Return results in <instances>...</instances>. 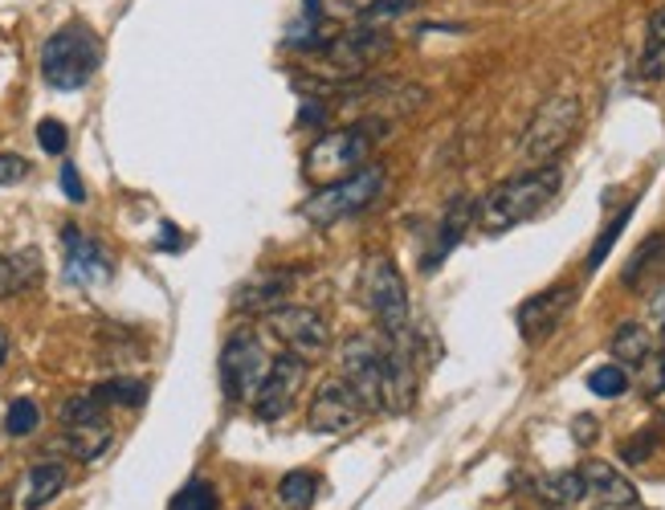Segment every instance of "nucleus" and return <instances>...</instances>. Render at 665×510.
<instances>
[{"mask_svg":"<svg viewBox=\"0 0 665 510\" xmlns=\"http://www.w3.org/2000/svg\"><path fill=\"white\" fill-rule=\"evenodd\" d=\"M413 352H404L396 343H380L371 335H356L343 347V380L356 388L359 401L371 413H404L413 404Z\"/></svg>","mask_w":665,"mask_h":510,"instance_id":"nucleus-1","label":"nucleus"},{"mask_svg":"<svg viewBox=\"0 0 665 510\" xmlns=\"http://www.w3.org/2000/svg\"><path fill=\"white\" fill-rule=\"evenodd\" d=\"M559 192V171L551 164H543L535 171H523L507 185H498L486 192V201L478 204V225L486 233H507L523 221L539 217Z\"/></svg>","mask_w":665,"mask_h":510,"instance_id":"nucleus-2","label":"nucleus"},{"mask_svg":"<svg viewBox=\"0 0 665 510\" xmlns=\"http://www.w3.org/2000/svg\"><path fill=\"white\" fill-rule=\"evenodd\" d=\"M376 131H384L380 119H364V123L340 127V131H326L314 140V147L307 152V180L314 185H335L347 180L352 171L368 168V155L376 147Z\"/></svg>","mask_w":665,"mask_h":510,"instance_id":"nucleus-3","label":"nucleus"},{"mask_svg":"<svg viewBox=\"0 0 665 510\" xmlns=\"http://www.w3.org/2000/svg\"><path fill=\"white\" fill-rule=\"evenodd\" d=\"M103 62V49L86 25H66L41 46V78L54 91H82Z\"/></svg>","mask_w":665,"mask_h":510,"instance_id":"nucleus-4","label":"nucleus"},{"mask_svg":"<svg viewBox=\"0 0 665 510\" xmlns=\"http://www.w3.org/2000/svg\"><path fill=\"white\" fill-rule=\"evenodd\" d=\"M364 303L384 327V340L413 352V331H408V290H404L401 270L388 258H368L364 265Z\"/></svg>","mask_w":665,"mask_h":510,"instance_id":"nucleus-5","label":"nucleus"},{"mask_svg":"<svg viewBox=\"0 0 665 510\" xmlns=\"http://www.w3.org/2000/svg\"><path fill=\"white\" fill-rule=\"evenodd\" d=\"M380 192H384V168H380V164H368V168L352 171L347 180L323 185L310 201H302L298 213H302L314 229H326V225H335V221L364 213Z\"/></svg>","mask_w":665,"mask_h":510,"instance_id":"nucleus-6","label":"nucleus"},{"mask_svg":"<svg viewBox=\"0 0 665 510\" xmlns=\"http://www.w3.org/2000/svg\"><path fill=\"white\" fill-rule=\"evenodd\" d=\"M575 127H580V98L572 94H556L547 98L535 119L526 123V135H523V155L531 164H551L568 143H572Z\"/></svg>","mask_w":665,"mask_h":510,"instance_id":"nucleus-7","label":"nucleus"},{"mask_svg":"<svg viewBox=\"0 0 665 510\" xmlns=\"http://www.w3.org/2000/svg\"><path fill=\"white\" fill-rule=\"evenodd\" d=\"M388 49H392V37L380 29H352V33H331L326 37V46L319 49V58H323V70L335 82H356V78L368 74V66L376 58H384Z\"/></svg>","mask_w":665,"mask_h":510,"instance_id":"nucleus-8","label":"nucleus"},{"mask_svg":"<svg viewBox=\"0 0 665 510\" xmlns=\"http://www.w3.org/2000/svg\"><path fill=\"white\" fill-rule=\"evenodd\" d=\"M274 359L265 356L262 340L253 331H237L229 335L225 352H221V388L229 401H253V392L262 388L265 371Z\"/></svg>","mask_w":665,"mask_h":510,"instance_id":"nucleus-9","label":"nucleus"},{"mask_svg":"<svg viewBox=\"0 0 665 510\" xmlns=\"http://www.w3.org/2000/svg\"><path fill=\"white\" fill-rule=\"evenodd\" d=\"M368 413L371 408L359 401V392L347 384V380H326V384L314 392V401H310L307 420L314 434H347V429H356Z\"/></svg>","mask_w":665,"mask_h":510,"instance_id":"nucleus-10","label":"nucleus"},{"mask_svg":"<svg viewBox=\"0 0 665 510\" xmlns=\"http://www.w3.org/2000/svg\"><path fill=\"white\" fill-rule=\"evenodd\" d=\"M302 380H307V359L295 356V352L278 356L270 364V371H265L262 388L253 392V413L262 420H282L290 413V404H295Z\"/></svg>","mask_w":665,"mask_h":510,"instance_id":"nucleus-11","label":"nucleus"},{"mask_svg":"<svg viewBox=\"0 0 665 510\" xmlns=\"http://www.w3.org/2000/svg\"><path fill=\"white\" fill-rule=\"evenodd\" d=\"M270 331L278 335L295 356L302 359H314L326 352V343H331V331H326V319L319 310L310 307H278L270 310Z\"/></svg>","mask_w":665,"mask_h":510,"instance_id":"nucleus-12","label":"nucleus"},{"mask_svg":"<svg viewBox=\"0 0 665 510\" xmlns=\"http://www.w3.org/2000/svg\"><path fill=\"white\" fill-rule=\"evenodd\" d=\"M572 303H575L572 286H551V290L543 294H531L523 307H519V331H523V340L531 343L547 340V335L563 323V315L572 310Z\"/></svg>","mask_w":665,"mask_h":510,"instance_id":"nucleus-13","label":"nucleus"},{"mask_svg":"<svg viewBox=\"0 0 665 510\" xmlns=\"http://www.w3.org/2000/svg\"><path fill=\"white\" fill-rule=\"evenodd\" d=\"M62 241H66V274H70V282H103V278H110L107 249L98 246V241H91L86 233H78V225H66Z\"/></svg>","mask_w":665,"mask_h":510,"instance_id":"nucleus-14","label":"nucleus"},{"mask_svg":"<svg viewBox=\"0 0 665 510\" xmlns=\"http://www.w3.org/2000/svg\"><path fill=\"white\" fill-rule=\"evenodd\" d=\"M478 217V204L470 201V197H453V204L446 209V217H441V225H437V241L434 249L425 253V274H434L437 265L446 262V253L458 241L465 237V229H470V221Z\"/></svg>","mask_w":665,"mask_h":510,"instance_id":"nucleus-15","label":"nucleus"},{"mask_svg":"<svg viewBox=\"0 0 665 510\" xmlns=\"http://www.w3.org/2000/svg\"><path fill=\"white\" fill-rule=\"evenodd\" d=\"M584 482H589V495L596 498V502H604V507H617V510H629L637 507V490L633 482L620 474L617 465L608 462H584Z\"/></svg>","mask_w":665,"mask_h":510,"instance_id":"nucleus-16","label":"nucleus"},{"mask_svg":"<svg viewBox=\"0 0 665 510\" xmlns=\"http://www.w3.org/2000/svg\"><path fill=\"white\" fill-rule=\"evenodd\" d=\"M657 278H665V233L645 237V241L633 249V258L625 262V270H620V282H625L629 290H645V286H653Z\"/></svg>","mask_w":665,"mask_h":510,"instance_id":"nucleus-17","label":"nucleus"},{"mask_svg":"<svg viewBox=\"0 0 665 510\" xmlns=\"http://www.w3.org/2000/svg\"><path fill=\"white\" fill-rule=\"evenodd\" d=\"M290 290V274H258V278H249L237 298H233V307L237 310H249V315H270V310L282 307V298Z\"/></svg>","mask_w":665,"mask_h":510,"instance_id":"nucleus-18","label":"nucleus"},{"mask_svg":"<svg viewBox=\"0 0 665 510\" xmlns=\"http://www.w3.org/2000/svg\"><path fill=\"white\" fill-rule=\"evenodd\" d=\"M637 74L645 82H662L665 78V9H653L650 25H645V46H641Z\"/></svg>","mask_w":665,"mask_h":510,"instance_id":"nucleus-19","label":"nucleus"},{"mask_svg":"<svg viewBox=\"0 0 665 510\" xmlns=\"http://www.w3.org/2000/svg\"><path fill=\"white\" fill-rule=\"evenodd\" d=\"M66 486V470L58 462H41L29 470V482H25V510H41L46 502L62 495Z\"/></svg>","mask_w":665,"mask_h":510,"instance_id":"nucleus-20","label":"nucleus"},{"mask_svg":"<svg viewBox=\"0 0 665 510\" xmlns=\"http://www.w3.org/2000/svg\"><path fill=\"white\" fill-rule=\"evenodd\" d=\"M66 446L74 449V458H82V462H94V458H103V449L110 446L107 417L91 420V425H66Z\"/></svg>","mask_w":665,"mask_h":510,"instance_id":"nucleus-21","label":"nucleus"},{"mask_svg":"<svg viewBox=\"0 0 665 510\" xmlns=\"http://www.w3.org/2000/svg\"><path fill=\"white\" fill-rule=\"evenodd\" d=\"M608 347H613V356H617L620 364H633V368H641V364L650 359V352H653V340H650V331H645L641 323H620Z\"/></svg>","mask_w":665,"mask_h":510,"instance_id":"nucleus-22","label":"nucleus"},{"mask_svg":"<svg viewBox=\"0 0 665 510\" xmlns=\"http://www.w3.org/2000/svg\"><path fill=\"white\" fill-rule=\"evenodd\" d=\"M37 282V253H21V258H0V298L25 290Z\"/></svg>","mask_w":665,"mask_h":510,"instance_id":"nucleus-23","label":"nucleus"},{"mask_svg":"<svg viewBox=\"0 0 665 510\" xmlns=\"http://www.w3.org/2000/svg\"><path fill=\"white\" fill-rule=\"evenodd\" d=\"M543 498L556 502V507H575V502L589 498V482H584L580 470H568V474H556V478L543 482Z\"/></svg>","mask_w":665,"mask_h":510,"instance_id":"nucleus-24","label":"nucleus"},{"mask_svg":"<svg viewBox=\"0 0 665 510\" xmlns=\"http://www.w3.org/2000/svg\"><path fill=\"white\" fill-rule=\"evenodd\" d=\"M314 495H319V478L307 474V470H295V474H286V478L278 482L282 507H290V510L314 507Z\"/></svg>","mask_w":665,"mask_h":510,"instance_id":"nucleus-25","label":"nucleus"},{"mask_svg":"<svg viewBox=\"0 0 665 510\" xmlns=\"http://www.w3.org/2000/svg\"><path fill=\"white\" fill-rule=\"evenodd\" d=\"M94 392H98L103 404H127V408H140V404L147 401V384H143V380H127V376L107 380V384H98Z\"/></svg>","mask_w":665,"mask_h":510,"instance_id":"nucleus-26","label":"nucleus"},{"mask_svg":"<svg viewBox=\"0 0 665 510\" xmlns=\"http://www.w3.org/2000/svg\"><path fill=\"white\" fill-rule=\"evenodd\" d=\"M589 388L596 396H604V401H617V396L629 392V376H625L620 364H601V368L589 371Z\"/></svg>","mask_w":665,"mask_h":510,"instance_id":"nucleus-27","label":"nucleus"},{"mask_svg":"<svg viewBox=\"0 0 665 510\" xmlns=\"http://www.w3.org/2000/svg\"><path fill=\"white\" fill-rule=\"evenodd\" d=\"M107 417V404L98 401V392H78L62 404V425H91Z\"/></svg>","mask_w":665,"mask_h":510,"instance_id":"nucleus-28","label":"nucleus"},{"mask_svg":"<svg viewBox=\"0 0 665 510\" xmlns=\"http://www.w3.org/2000/svg\"><path fill=\"white\" fill-rule=\"evenodd\" d=\"M37 425H41V408H37L29 396H21V401L9 404V417H4L9 437H29Z\"/></svg>","mask_w":665,"mask_h":510,"instance_id":"nucleus-29","label":"nucleus"},{"mask_svg":"<svg viewBox=\"0 0 665 510\" xmlns=\"http://www.w3.org/2000/svg\"><path fill=\"white\" fill-rule=\"evenodd\" d=\"M168 510H217V490L209 486V482H188L180 495L171 498Z\"/></svg>","mask_w":665,"mask_h":510,"instance_id":"nucleus-30","label":"nucleus"},{"mask_svg":"<svg viewBox=\"0 0 665 510\" xmlns=\"http://www.w3.org/2000/svg\"><path fill=\"white\" fill-rule=\"evenodd\" d=\"M629 217H633V204H629L620 217H613V225H608V229L596 237V246H592V253H589V270H601V262L608 258V249L617 246V237H620V229L629 225Z\"/></svg>","mask_w":665,"mask_h":510,"instance_id":"nucleus-31","label":"nucleus"},{"mask_svg":"<svg viewBox=\"0 0 665 510\" xmlns=\"http://www.w3.org/2000/svg\"><path fill=\"white\" fill-rule=\"evenodd\" d=\"M37 143H41L46 155H62L70 135H66V127L58 123V119H41V123H37Z\"/></svg>","mask_w":665,"mask_h":510,"instance_id":"nucleus-32","label":"nucleus"},{"mask_svg":"<svg viewBox=\"0 0 665 510\" xmlns=\"http://www.w3.org/2000/svg\"><path fill=\"white\" fill-rule=\"evenodd\" d=\"M653 449H657V437L641 434V437H633V441H625V446H620V458H625L629 465H641V462H650Z\"/></svg>","mask_w":665,"mask_h":510,"instance_id":"nucleus-33","label":"nucleus"},{"mask_svg":"<svg viewBox=\"0 0 665 510\" xmlns=\"http://www.w3.org/2000/svg\"><path fill=\"white\" fill-rule=\"evenodd\" d=\"M417 0H376V4H368L364 9V21H388V16H401L408 13Z\"/></svg>","mask_w":665,"mask_h":510,"instance_id":"nucleus-34","label":"nucleus"},{"mask_svg":"<svg viewBox=\"0 0 665 510\" xmlns=\"http://www.w3.org/2000/svg\"><path fill=\"white\" fill-rule=\"evenodd\" d=\"M29 176V164L21 159V155H0V188L16 185V180H25Z\"/></svg>","mask_w":665,"mask_h":510,"instance_id":"nucleus-35","label":"nucleus"},{"mask_svg":"<svg viewBox=\"0 0 665 510\" xmlns=\"http://www.w3.org/2000/svg\"><path fill=\"white\" fill-rule=\"evenodd\" d=\"M62 188H66V201H74V204L86 201V188H82V180H78L74 164H62Z\"/></svg>","mask_w":665,"mask_h":510,"instance_id":"nucleus-36","label":"nucleus"},{"mask_svg":"<svg viewBox=\"0 0 665 510\" xmlns=\"http://www.w3.org/2000/svg\"><path fill=\"white\" fill-rule=\"evenodd\" d=\"M641 368H650V371H645V384H650V392H662V388H665V356L645 359Z\"/></svg>","mask_w":665,"mask_h":510,"instance_id":"nucleus-37","label":"nucleus"},{"mask_svg":"<svg viewBox=\"0 0 665 510\" xmlns=\"http://www.w3.org/2000/svg\"><path fill=\"white\" fill-rule=\"evenodd\" d=\"M572 437L580 441V446H592V441H596V417H575Z\"/></svg>","mask_w":665,"mask_h":510,"instance_id":"nucleus-38","label":"nucleus"},{"mask_svg":"<svg viewBox=\"0 0 665 510\" xmlns=\"http://www.w3.org/2000/svg\"><path fill=\"white\" fill-rule=\"evenodd\" d=\"M323 119H326L323 103H310L307 98V103H302V123H323Z\"/></svg>","mask_w":665,"mask_h":510,"instance_id":"nucleus-39","label":"nucleus"},{"mask_svg":"<svg viewBox=\"0 0 665 510\" xmlns=\"http://www.w3.org/2000/svg\"><path fill=\"white\" fill-rule=\"evenodd\" d=\"M159 249H180V233H176V225H159Z\"/></svg>","mask_w":665,"mask_h":510,"instance_id":"nucleus-40","label":"nucleus"},{"mask_svg":"<svg viewBox=\"0 0 665 510\" xmlns=\"http://www.w3.org/2000/svg\"><path fill=\"white\" fill-rule=\"evenodd\" d=\"M4 359H9V335L0 331V364H4Z\"/></svg>","mask_w":665,"mask_h":510,"instance_id":"nucleus-41","label":"nucleus"}]
</instances>
